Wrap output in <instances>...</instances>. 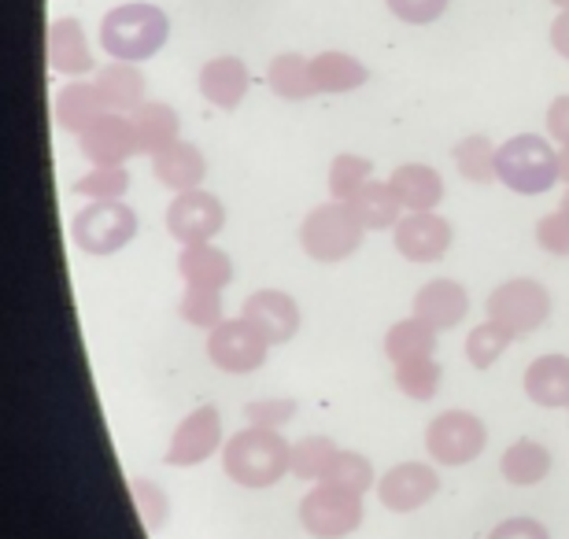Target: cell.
Here are the masks:
<instances>
[{"label": "cell", "mask_w": 569, "mask_h": 539, "mask_svg": "<svg viewBox=\"0 0 569 539\" xmlns=\"http://www.w3.org/2000/svg\"><path fill=\"white\" fill-rule=\"evenodd\" d=\"M226 477L241 488H270L278 485L284 473H292V443L281 440L274 429L248 426L230 436L222 447Z\"/></svg>", "instance_id": "cell-1"}, {"label": "cell", "mask_w": 569, "mask_h": 539, "mask_svg": "<svg viewBox=\"0 0 569 539\" xmlns=\"http://www.w3.org/2000/svg\"><path fill=\"white\" fill-rule=\"evenodd\" d=\"M170 38V19L163 8L156 4H119L111 8L104 22H100V44L111 60L122 63H141L148 56H156Z\"/></svg>", "instance_id": "cell-2"}, {"label": "cell", "mask_w": 569, "mask_h": 539, "mask_svg": "<svg viewBox=\"0 0 569 539\" xmlns=\"http://www.w3.org/2000/svg\"><path fill=\"white\" fill-rule=\"evenodd\" d=\"M496 174L510 192L540 197L559 181V152H551V144L537 133H518L499 148Z\"/></svg>", "instance_id": "cell-3"}, {"label": "cell", "mask_w": 569, "mask_h": 539, "mask_svg": "<svg viewBox=\"0 0 569 539\" xmlns=\"http://www.w3.org/2000/svg\"><path fill=\"white\" fill-rule=\"evenodd\" d=\"M362 222L348 211V203H322L303 218L300 244L315 262H345L362 248Z\"/></svg>", "instance_id": "cell-4"}, {"label": "cell", "mask_w": 569, "mask_h": 539, "mask_svg": "<svg viewBox=\"0 0 569 539\" xmlns=\"http://www.w3.org/2000/svg\"><path fill=\"white\" fill-rule=\"evenodd\" d=\"M551 315V296L540 281L515 278L503 281L488 296V322L503 326L510 337H529L537 332Z\"/></svg>", "instance_id": "cell-5"}, {"label": "cell", "mask_w": 569, "mask_h": 539, "mask_svg": "<svg viewBox=\"0 0 569 539\" xmlns=\"http://www.w3.org/2000/svg\"><path fill=\"white\" fill-rule=\"evenodd\" d=\"M74 240L89 256H116L138 237V214H133L122 200H100L89 203L86 211L74 218Z\"/></svg>", "instance_id": "cell-6"}, {"label": "cell", "mask_w": 569, "mask_h": 539, "mask_svg": "<svg viewBox=\"0 0 569 539\" xmlns=\"http://www.w3.org/2000/svg\"><path fill=\"white\" fill-rule=\"evenodd\" d=\"M300 525L315 539H345L362 525V496L333 485H315L300 502Z\"/></svg>", "instance_id": "cell-7"}, {"label": "cell", "mask_w": 569, "mask_h": 539, "mask_svg": "<svg viewBox=\"0 0 569 539\" xmlns=\"http://www.w3.org/2000/svg\"><path fill=\"white\" fill-rule=\"evenodd\" d=\"M485 421L470 410H443L426 429V451L440 466H470L485 451Z\"/></svg>", "instance_id": "cell-8"}, {"label": "cell", "mask_w": 569, "mask_h": 539, "mask_svg": "<svg viewBox=\"0 0 569 539\" xmlns=\"http://www.w3.org/2000/svg\"><path fill=\"white\" fill-rule=\"evenodd\" d=\"M267 351L270 343L263 340V332L244 318H230L208 337V359L222 373H252L267 362Z\"/></svg>", "instance_id": "cell-9"}, {"label": "cell", "mask_w": 569, "mask_h": 539, "mask_svg": "<svg viewBox=\"0 0 569 539\" xmlns=\"http://www.w3.org/2000/svg\"><path fill=\"white\" fill-rule=\"evenodd\" d=\"M226 226V208L219 197L203 189L178 192L174 203L167 208V229L181 248L189 244H208V240Z\"/></svg>", "instance_id": "cell-10"}, {"label": "cell", "mask_w": 569, "mask_h": 539, "mask_svg": "<svg viewBox=\"0 0 569 539\" xmlns=\"http://www.w3.org/2000/svg\"><path fill=\"white\" fill-rule=\"evenodd\" d=\"M222 447V418L214 407H197L192 415L181 421L170 436V451H167V466L189 469L200 466Z\"/></svg>", "instance_id": "cell-11"}, {"label": "cell", "mask_w": 569, "mask_h": 539, "mask_svg": "<svg viewBox=\"0 0 569 539\" xmlns=\"http://www.w3.org/2000/svg\"><path fill=\"white\" fill-rule=\"evenodd\" d=\"M437 491H440L437 469L426 462H400L381 477L378 499H381V507H389L392 513H411V510H422Z\"/></svg>", "instance_id": "cell-12"}, {"label": "cell", "mask_w": 569, "mask_h": 539, "mask_svg": "<svg viewBox=\"0 0 569 539\" xmlns=\"http://www.w3.org/2000/svg\"><path fill=\"white\" fill-rule=\"evenodd\" d=\"M138 130H133L130 114L108 111L82 133V156L93 167H122L130 156H138Z\"/></svg>", "instance_id": "cell-13"}, {"label": "cell", "mask_w": 569, "mask_h": 539, "mask_svg": "<svg viewBox=\"0 0 569 539\" xmlns=\"http://www.w3.org/2000/svg\"><path fill=\"white\" fill-rule=\"evenodd\" d=\"M396 248L411 262H437L451 248V222L437 211H415L396 226Z\"/></svg>", "instance_id": "cell-14"}, {"label": "cell", "mask_w": 569, "mask_h": 539, "mask_svg": "<svg viewBox=\"0 0 569 539\" xmlns=\"http://www.w3.org/2000/svg\"><path fill=\"white\" fill-rule=\"evenodd\" d=\"M244 322H252L263 340L274 348V343H289L296 332H300V307L289 292L281 289H259L244 300Z\"/></svg>", "instance_id": "cell-15"}, {"label": "cell", "mask_w": 569, "mask_h": 539, "mask_svg": "<svg viewBox=\"0 0 569 539\" xmlns=\"http://www.w3.org/2000/svg\"><path fill=\"white\" fill-rule=\"evenodd\" d=\"M466 311H470V296H466L459 281L437 278V281L422 285L415 296V318H422V322H429L437 332L462 326Z\"/></svg>", "instance_id": "cell-16"}, {"label": "cell", "mask_w": 569, "mask_h": 539, "mask_svg": "<svg viewBox=\"0 0 569 539\" xmlns=\"http://www.w3.org/2000/svg\"><path fill=\"white\" fill-rule=\"evenodd\" d=\"M97 93L100 100H104V108L108 111H116V114H138L144 104H148V82H144V74L138 71L133 63H108V67H100L97 71Z\"/></svg>", "instance_id": "cell-17"}, {"label": "cell", "mask_w": 569, "mask_h": 539, "mask_svg": "<svg viewBox=\"0 0 569 539\" xmlns=\"http://www.w3.org/2000/svg\"><path fill=\"white\" fill-rule=\"evenodd\" d=\"M178 273L186 278V289H211L222 292L233 281V259L222 248L208 244H189L178 256Z\"/></svg>", "instance_id": "cell-18"}, {"label": "cell", "mask_w": 569, "mask_h": 539, "mask_svg": "<svg viewBox=\"0 0 569 539\" xmlns=\"http://www.w3.org/2000/svg\"><path fill=\"white\" fill-rule=\"evenodd\" d=\"M248 93V67L237 56H219L203 63L200 71V97L219 111H237Z\"/></svg>", "instance_id": "cell-19"}, {"label": "cell", "mask_w": 569, "mask_h": 539, "mask_svg": "<svg viewBox=\"0 0 569 539\" xmlns=\"http://www.w3.org/2000/svg\"><path fill=\"white\" fill-rule=\"evenodd\" d=\"M49 67L56 74H71V78H82L97 67L78 19H56L49 27Z\"/></svg>", "instance_id": "cell-20"}, {"label": "cell", "mask_w": 569, "mask_h": 539, "mask_svg": "<svg viewBox=\"0 0 569 539\" xmlns=\"http://www.w3.org/2000/svg\"><path fill=\"white\" fill-rule=\"evenodd\" d=\"M152 170L159 186H167L170 192H192L200 189L203 174H208V163H203V152L197 144L174 141L152 159Z\"/></svg>", "instance_id": "cell-21"}, {"label": "cell", "mask_w": 569, "mask_h": 539, "mask_svg": "<svg viewBox=\"0 0 569 539\" xmlns=\"http://www.w3.org/2000/svg\"><path fill=\"white\" fill-rule=\"evenodd\" d=\"M526 396L537 407L569 410V355H543L526 370Z\"/></svg>", "instance_id": "cell-22"}, {"label": "cell", "mask_w": 569, "mask_h": 539, "mask_svg": "<svg viewBox=\"0 0 569 539\" xmlns=\"http://www.w3.org/2000/svg\"><path fill=\"white\" fill-rule=\"evenodd\" d=\"M392 192L400 197L403 211H437V203L443 200V178L426 163H403L392 170L389 178Z\"/></svg>", "instance_id": "cell-23"}, {"label": "cell", "mask_w": 569, "mask_h": 539, "mask_svg": "<svg viewBox=\"0 0 569 539\" xmlns=\"http://www.w3.org/2000/svg\"><path fill=\"white\" fill-rule=\"evenodd\" d=\"M108 108L104 100H100L97 86L89 82H74L60 89V97H56V122H60V130L67 133H78L82 137L89 126H93L97 119H104Z\"/></svg>", "instance_id": "cell-24"}, {"label": "cell", "mask_w": 569, "mask_h": 539, "mask_svg": "<svg viewBox=\"0 0 569 539\" xmlns=\"http://www.w3.org/2000/svg\"><path fill=\"white\" fill-rule=\"evenodd\" d=\"M348 211L359 218L362 229H396L403 218L400 214L403 203L392 192L389 181H367V186L348 200Z\"/></svg>", "instance_id": "cell-25"}, {"label": "cell", "mask_w": 569, "mask_h": 539, "mask_svg": "<svg viewBox=\"0 0 569 539\" xmlns=\"http://www.w3.org/2000/svg\"><path fill=\"white\" fill-rule=\"evenodd\" d=\"M499 473H503V480H510V485L532 488L551 473V451L543 443L529 440V436H521V440L510 443L503 458H499Z\"/></svg>", "instance_id": "cell-26"}, {"label": "cell", "mask_w": 569, "mask_h": 539, "mask_svg": "<svg viewBox=\"0 0 569 539\" xmlns=\"http://www.w3.org/2000/svg\"><path fill=\"white\" fill-rule=\"evenodd\" d=\"M133 119V130H138V148H141V156H159L163 148H170L174 141H181L178 137V111L163 104V100H148V104L138 111V114H130Z\"/></svg>", "instance_id": "cell-27"}, {"label": "cell", "mask_w": 569, "mask_h": 539, "mask_svg": "<svg viewBox=\"0 0 569 539\" xmlns=\"http://www.w3.org/2000/svg\"><path fill=\"white\" fill-rule=\"evenodd\" d=\"M267 82L281 100H311L318 93L311 60H303L300 52H281L267 67Z\"/></svg>", "instance_id": "cell-28"}, {"label": "cell", "mask_w": 569, "mask_h": 539, "mask_svg": "<svg viewBox=\"0 0 569 539\" xmlns=\"http://www.w3.org/2000/svg\"><path fill=\"white\" fill-rule=\"evenodd\" d=\"M318 93H351L367 82V67L348 52H318L311 60Z\"/></svg>", "instance_id": "cell-29"}, {"label": "cell", "mask_w": 569, "mask_h": 539, "mask_svg": "<svg viewBox=\"0 0 569 539\" xmlns=\"http://www.w3.org/2000/svg\"><path fill=\"white\" fill-rule=\"evenodd\" d=\"M432 351H437V329L415 315L396 322L389 329V337H385V355H389L396 366L411 362V359H432Z\"/></svg>", "instance_id": "cell-30"}, {"label": "cell", "mask_w": 569, "mask_h": 539, "mask_svg": "<svg viewBox=\"0 0 569 539\" xmlns=\"http://www.w3.org/2000/svg\"><path fill=\"white\" fill-rule=\"evenodd\" d=\"M496 156H499V148H492L488 137H466V141L455 144V163H459V174L466 181H473V186L499 181Z\"/></svg>", "instance_id": "cell-31"}, {"label": "cell", "mask_w": 569, "mask_h": 539, "mask_svg": "<svg viewBox=\"0 0 569 539\" xmlns=\"http://www.w3.org/2000/svg\"><path fill=\"white\" fill-rule=\"evenodd\" d=\"M337 455L340 451L329 436H307V440L292 443V473L300 480H315V485H322Z\"/></svg>", "instance_id": "cell-32"}, {"label": "cell", "mask_w": 569, "mask_h": 539, "mask_svg": "<svg viewBox=\"0 0 569 539\" xmlns=\"http://www.w3.org/2000/svg\"><path fill=\"white\" fill-rule=\"evenodd\" d=\"M370 170L373 163L367 156H356V152L333 156V163H329V192H333V200L348 203L370 181Z\"/></svg>", "instance_id": "cell-33"}, {"label": "cell", "mask_w": 569, "mask_h": 539, "mask_svg": "<svg viewBox=\"0 0 569 539\" xmlns=\"http://www.w3.org/2000/svg\"><path fill=\"white\" fill-rule=\"evenodd\" d=\"M322 485H333L340 491H351V496H367L373 488V466L367 455H356V451H340L329 466V473Z\"/></svg>", "instance_id": "cell-34"}, {"label": "cell", "mask_w": 569, "mask_h": 539, "mask_svg": "<svg viewBox=\"0 0 569 539\" xmlns=\"http://www.w3.org/2000/svg\"><path fill=\"white\" fill-rule=\"evenodd\" d=\"M510 340H515V337H510V332L503 326H496V322L473 326L470 337H466V359H470V366H477V370H488L496 359H503Z\"/></svg>", "instance_id": "cell-35"}, {"label": "cell", "mask_w": 569, "mask_h": 539, "mask_svg": "<svg viewBox=\"0 0 569 539\" xmlns=\"http://www.w3.org/2000/svg\"><path fill=\"white\" fill-rule=\"evenodd\" d=\"M396 385H400L403 396L418 399V403H429L440 388V362L437 359H411L396 366Z\"/></svg>", "instance_id": "cell-36"}, {"label": "cell", "mask_w": 569, "mask_h": 539, "mask_svg": "<svg viewBox=\"0 0 569 539\" xmlns=\"http://www.w3.org/2000/svg\"><path fill=\"white\" fill-rule=\"evenodd\" d=\"M130 189V174L127 167H93L86 178L74 181V192L86 197L89 203H100V200H122Z\"/></svg>", "instance_id": "cell-37"}, {"label": "cell", "mask_w": 569, "mask_h": 539, "mask_svg": "<svg viewBox=\"0 0 569 539\" xmlns=\"http://www.w3.org/2000/svg\"><path fill=\"white\" fill-rule=\"evenodd\" d=\"M178 311L186 322L200 326V329H219L226 322L222 318V292H211V289H186Z\"/></svg>", "instance_id": "cell-38"}, {"label": "cell", "mask_w": 569, "mask_h": 539, "mask_svg": "<svg viewBox=\"0 0 569 539\" xmlns=\"http://www.w3.org/2000/svg\"><path fill=\"white\" fill-rule=\"evenodd\" d=\"M130 496H133V507H138V513H141L144 529H163V521L170 513V499L163 496V488L152 485V480H144V477H133Z\"/></svg>", "instance_id": "cell-39"}, {"label": "cell", "mask_w": 569, "mask_h": 539, "mask_svg": "<svg viewBox=\"0 0 569 539\" xmlns=\"http://www.w3.org/2000/svg\"><path fill=\"white\" fill-rule=\"evenodd\" d=\"M244 418L259 429H281L296 418V399H259V403L244 407Z\"/></svg>", "instance_id": "cell-40"}, {"label": "cell", "mask_w": 569, "mask_h": 539, "mask_svg": "<svg viewBox=\"0 0 569 539\" xmlns=\"http://www.w3.org/2000/svg\"><path fill=\"white\" fill-rule=\"evenodd\" d=\"M537 244L551 256H569V214L555 211L537 222Z\"/></svg>", "instance_id": "cell-41"}, {"label": "cell", "mask_w": 569, "mask_h": 539, "mask_svg": "<svg viewBox=\"0 0 569 539\" xmlns=\"http://www.w3.org/2000/svg\"><path fill=\"white\" fill-rule=\"evenodd\" d=\"M396 19L411 22V27H426V22H437L443 11H448V0H385Z\"/></svg>", "instance_id": "cell-42"}, {"label": "cell", "mask_w": 569, "mask_h": 539, "mask_svg": "<svg viewBox=\"0 0 569 539\" xmlns=\"http://www.w3.org/2000/svg\"><path fill=\"white\" fill-rule=\"evenodd\" d=\"M488 539H551V536H548V529H543L540 521H532V518H510L503 525H496Z\"/></svg>", "instance_id": "cell-43"}, {"label": "cell", "mask_w": 569, "mask_h": 539, "mask_svg": "<svg viewBox=\"0 0 569 539\" xmlns=\"http://www.w3.org/2000/svg\"><path fill=\"white\" fill-rule=\"evenodd\" d=\"M548 133H551L562 148H569V93L559 97V100H555V104L548 108Z\"/></svg>", "instance_id": "cell-44"}, {"label": "cell", "mask_w": 569, "mask_h": 539, "mask_svg": "<svg viewBox=\"0 0 569 539\" xmlns=\"http://www.w3.org/2000/svg\"><path fill=\"white\" fill-rule=\"evenodd\" d=\"M551 44H555V52H559L562 60H569V8L559 11V19L551 22Z\"/></svg>", "instance_id": "cell-45"}, {"label": "cell", "mask_w": 569, "mask_h": 539, "mask_svg": "<svg viewBox=\"0 0 569 539\" xmlns=\"http://www.w3.org/2000/svg\"><path fill=\"white\" fill-rule=\"evenodd\" d=\"M559 178L569 186V148H562V152H559Z\"/></svg>", "instance_id": "cell-46"}, {"label": "cell", "mask_w": 569, "mask_h": 539, "mask_svg": "<svg viewBox=\"0 0 569 539\" xmlns=\"http://www.w3.org/2000/svg\"><path fill=\"white\" fill-rule=\"evenodd\" d=\"M551 4H559V8L566 11V8H569V0H551Z\"/></svg>", "instance_id": "cell-47"}, {"label": "cell", "mask_w": 569, "mask_h": 539, "mask_svg": "<svg viewBox=\"0 0 569 539\" xmlns=\"http://www.w3.org/2000/svg\"><path fill=\"white\" fill-rule=\"evenodd\" d=\"M559 211H566V214H569V192H566V200H562V208H559Z\"/></svg>", "instance_id": "cell-48"}]
</instances>
